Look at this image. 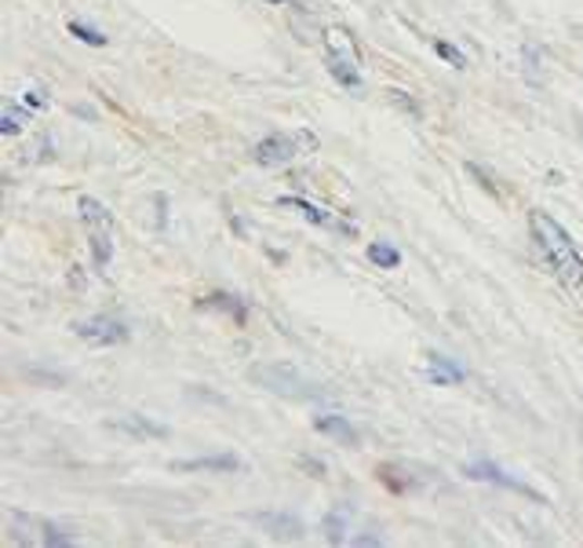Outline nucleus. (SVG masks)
<instances>
[{
	"label": "nucleus",
	"instance_id": "obj_1",
	"mask_svg": "<svg viewBox=\"0 0 583 548\" xmlns=\"http://www.w3.org/2000/svg\"><path fill=\"white\" fill-rule=\"evenodd\" d=\"M529 227H532V238H536V248L547 256L550 271H555L566 285L576 289L583 282V253L576 248V242H572V234L555 216L540 213V208L529 216Z\"/></svg>",
	"mask_w": 583,
	"mask_h": 548
},
{
	"label": "nucleus",
	"instance_id": "obj_2",
	"mask_svg": "<svg viewBox=\"0 0 583 548\" xmlns=\"http://www.w3.org/2000/svg\"><path fill=\"white\" fill-rule=\"evenodd\" d=\"M80 224L88 227V245H92V267L99 275L109 271L114 264V242H117V227H114V213L99 202V197H80L77 202Z\"/></svg>",
	"mask_w": 583,
	"mask_h": 548
},
{
	"label": "nucleus",
	"instance_id": "obj_3",
	"mask_svg": "<svg viewBox=\"0 0 583 548\" xmlns=\"http://www.w3.org/2000/svg\"><path fill=\"white\" fill-rule=\"evenodd\" d=\"M321 146V139L314 128H296V132H270L252 146V162L263 168H277L296 162L299 154H314Z\"/></svg>",
	"mask_w": 583,
	"mask_h": 548
},
{
	"label": "nucleus",
	"instance_id": "obj_4",
	"mask_svg": "<svg viewBox=\"0 0 583 548\" xmlns=\"http://www.w3.org/2000/svg\"><path fill=\"white\" fill-rule=\"evenodd\" d=\"M252 381H259L267 392H274L281 398H296V403H310V398H321L318 384H310L303 373H296L292 366H252Z\"/></svg>",
	"mask_w": 583,
	"mask_h": 548
},
{
	"label": "nucleus",
	"instance_id": "obj_5",
	"mask_svg": "<svg viewBox=\"0 0 583 548\" xmlns=\"http://www.w3.org/2000/svg\"><path fill=\"white\" fill-rule=\"evenodd\" d=\"M74 336H80L85 344H95V347H117L132 336L125 318L117 315H92V318H80L74 322Z\"/></svg>",
	"mask_w": 583,
	"mask_h": 548
},
{
	"label": "nucleus",
	"instance_id": "obj_6",
	"mask_svg": "<svg viewBox=\"0 0 583 548\" xmlns=\"http://www.w3.org/2000/svg\"><path fill=\"white\" fill-rule=\"evenodd\" d=\"M281 208H292V213H299L307 219V224H314V227H332L336 234H347V238H354L358 234V227L354 224H347V219H336L328 213V208H321L314 202H307V197H281L277 202Z\"/></svg>",
	"mask_w": 583,
	"mask_h": 548
},
{
	"label": "nucleus",
	"instance_id": "obj_7",
	"mask_svg": "<svg viewBox=\"0 0 583 548\" xmlns=\"http://www.w3.org/2000/svg\"><path fill=\"white\" fill-rule=\"evenodd\" d=\"M172 472H216V475H234L245 472V461L237 454H205V457H186V461H172Z\"/></svg>",
	"mask_w": 583,
	"mask_h": 548
},
{
	"label": "nucleus",
	"instance_id": "obj_8",
	"mask_svg": "<svg viewBox=\"0 0 583 548\" xmlns=\"http://www.w3.org/2000/svg\"><path fill=\"white\" fill-rule=\"evenodd\" d=\"M464 475H467V480H478V483H496V486H507V490L529 494L532 501H544V494L529 490L526 483H521V480H515V475H507L504 468H496V464H485V461H478V464H467V468H464Z\"/></svg>",
	"mask_w": 583,
	"mask_h": 548
},
{
	"label": "nucleus",
	"instance_id": "obj_9",
	"mask_svg": "<svg viewBox=\"0 0 583 548\" xmlns=\"http://www.w3.org/2000/svg\"><path fill=\"white\" fill-rule=\"evenodd\" d=\"M200 311H216V315H223L230 318L234 326H245L248 322V304L241 301L237 293H226V289H216V293H208L205 301H197Z\"/></svg>",
	"mask_w": 583,
	"mask_h": 548
},
{
	"label": "nucleus",
	"instance_id": "obj_10",
	"mask_svg": "<svg viewBox=\"0 0 583 548\" xmlns=\"http://www.w3.org/2000/svg\"><path fill=\"white\" fill-rule=\"evenodd\" d=\"M109 428H117V432H125V435H135V438H165L168 435V424L150 421L143 413H125V417H117V421H109Z\"/></svg>",
	"mask_w": 583,
	"mask_h": 548
},
{
	"label": "nucleus",
	"instance_id": "obj_11",
	"mask_svg": "<svg viewBox=\"0 0 583 548\" xmlns=\"http://www.w3.org/2000/svg\"><path fill=\"white\" fill-rule=\"evenodd\" d=\"M314 432L328 435L332 443H344V446H354L358 443V428L339 413H321L314 417Z\"/></svg>",
	"mask_w": 583,
	"mask_h": 548
},
{
	"label": "nucleus",
	"instance_id": "obj_12",
	"mask_svg": "<svg viewBox=\"0 0 583 548\" xmlns=\"http://www.w3.org/2000/svg\"><path fill=\"white\" fill-rule=\"evenodd\" d=\"M350 515H354V505L350 501H339L332 512L325 515V523H321V531H325V537L332 545H347L350 541Z\"/></svg>",
	"mask_w": 583,
	"mask_h": 548
},
{
	"label": "nucleus",
	"instance_id": "obj_13",
	"mask_svg": "<svg viewBox=\"0 0 583 548\" xmlns=\"http://www.w3.org/2000/svg\"><path fill=\"white\" fill-rule=\"evenodd\" d=\"M325 48H328V55H336V59H344V63L361 66V48H358L354 37L347 34V29H339V26L325 29Z\"/></svg>",
	"mask_w": 583,
	"mask_h": 548
},
{
	"label": "nucleus",
	"instance_id": "obj_14",
	"mask_svg": "<svg viewBox=\"0 0 583 548\" xmlns=\"http://www.w3.org/2000/svg\"><path fill=\"white\" fill-rule=\"evenodd\" d=\"M259 523L267 526L270 534L281 537V541H296V537H303V523L296 520V515H277V512H259L256 515Z\"/></svg>",
	"mask_w": 583,
	"mask_h": 548
},
{
	"label": "nucleus",
	"instance_id": "obj_15",
	"mask_svg": "<svg viewBox=\"0 0 583 548\" xmlns=\"http://www.w3.org/2000/svg\"><path fill=\"white\" fill-rule=\"evenodd\" d=\"M29 122H34V110H29L26 103L8 99L4 110H0V136H18Z\"/></svg>",
	"mask_w": 583,
	"mask_h": 548
},
{
	"label": "nucleus",
	"instance_id": "obj_16",
	"mask_svg": "<svg viewBox=\"0 0 583 548\" xmlns=\"http://www.w3.org/2000/svg\"><path fill=\"white\" fill-rule=\"evenodd\" d=\"M427 373H430V381H435V384H456V381H464V366L452 362V358H445V355H438V352L427 355Z\"/></svg>",
	"mask_w": 583,
	"mask_h": 548
},
{
	"label": "nucleus",
	"instance_id": "obj_17",
	"mask_svg": "<svg viewBox=\"0 0 583 548\" xmlns=\"http://www.w3.org/2000/svg\"><path fill=\"white\" fill-rule=\"evenodd\" d=\"M325 69L336 77V85L347 88V92H361V88H365V81H361V69L354 63H344V59H336V55H325Z\"/></svg>",
	"mask_w": 583,
	"mask_h": 548
},
{
	"label": "nucleus",
	"instance_id": "obj_18",
	"mask_svg": "<svg viewBox=\"0 0 583 548\" xmlns=\"http://www.w3.org/2000/svg\"><path fill=\"white\" fill-rule=\"evenodd\" d=\"M55 139H52V132H40L34 143L26 146V154H23V162H29V165H48V162H55Z\"/></svg>",
	"mask_w": 583,
	"mask_h": 548
},
{
	"label": "nucleus",
	"instance_id": "obj_19",
	"mask_svg": "<svg viewBox=\"0 0 583 548\" xmlns=\"http://www.w3.org/2000/svg\"><path fill=\"white\" fill-rule=\"evenodd\" d=\"M368 264L384 267V271H398V267H401V253L390 242H372L368 245Z\"/></svg>",
	"mask_w": 583,
	"mask_h": 548
},
{
	"label": "nucleus",
	"instance_id": "obj_20",
	"mask_svg": "<svg viewBox=\"0 0 583 548\" xmlns=\"http://www.w3.org/2000/svg\"><path fill=\"white\" fill-rule=\"evenodd\" d=\"M66 29L77 37L80 44H92V48H106V44H109V37H106V34H99V29H95V26H88V23H77V18H69Z\"/></svg>",
	"mask_w": 583,
	"mask_h": 548
},
{
	"label": "nucleus",
	"instance_id": "obj_21",
	"mask_svg": "<svg viewBox=\"0 0 583 548\" xmlns=\"http://www.w3.org/2000/svg\"><path fill=\"white\" fill-rule=\"evenodd\" d=\"M40 526H44V534L37 537L40 545H52V548H55V545H77V537L66 534L63 526H55V523H40Z\"/></svg>",
	"mask_w": 583,
	"mask_h": 548
},
{
	"label": "nucleus",
	"instance_id": "obj_22",
	"mask_svg": "<svg viewBox=\"0 0 583 548\" xmlns=\"http://www.w3.org/2000/svg\"><path fill=\"white\" fill-rule=\"evenodd\" d=\"M390 99H394V106H398V110H405V114L412 117V122H424V106H419L412 95L401 92V88H390Z\"/></svg>",
	"mask_w": 583,
	"mask_h": 548
},
{
	"label": "nucleus",
	"instance_id": "obj_23",
	"mask_svg": "<svg viewBox=\"0 0 583 548\" xmlns=\"http://www.w3.org/2000/svg\"><path fill=\"white\" fill-rule=\"evenodd\" d=\"M435 52H438V59H445V63H449L452 69H464V66H467V55L459 52L456 44H449V41H435Z\"/></svg>",
	"mask_w": 583,
	"mask_h": 548
},
{
	"label": "nucleus",
	"instance_id": "obj_24",
	"mask_svg": "<svg viewBox=\"0 0 583 548\" xmlns=\"http://www.w3.org/2000/svg\"><path fill=\"white\" fill-rule=\"evenodd\" d=\"M23 103H26L29 110H34V114H37V110H44V106H48V95H44V88H26Z\"/></svg>",
	"mask_w": 583,
	"mask_h": 548
},
{
	"label": "nucleus",
	"instance_id": "obj_25",
	"mask_svg": "<svg viewBox=\"0 0 583 548\" xmlns=\"http://www.w3.org/2000/svg\"><path fill=\"white\" fill-rule=\"evenodd\" d=\"M467 173H470V176H478V183H481V187H485V191H489V194H500V187H496V183H492V179L485 176V168H481V165H475V162H470V165H467Z\"/></svg>",
	"mask_w": 583,
	"mask_h": 548
},
{
	"label": "nucleus",
	"instance_id": "obj_26",
	"mask_svg": "<svg viewBox=\"0 0 583 548\" xmlns=\"http://www.w3.org/2000/svg\"><path fill=\"white\" fill-rule=\"evenodd\" d=\"M350 545H384V537H376V534H358V537H350Z\"/></svg>",
	"mask_w": 583,
	"mask_h": 548
},
{
	"label": "nucleus",
	"instance_id": "obj_27",
	"mask_svg": "<svg viewBox=\"0 0 583 548\" xmlns=\"http://www.w3.org/2000/svg\"><path fill=\"white\" fill-rule=\"evenodd\" d=\"M299 464H307V468H310V475H325V464L310 461V457H299Z\"/></svg>",
	"mask_w": 583,
	"mask_h": 548
},
{
	"label": "nucleus",
	"instance_id": "obj_28",
	"mask_svg": "<svg viewBox=\"0 0 583 548\" xmlns=\"http://www.w3.org/2000/svg\"><path fill=\"white\" fill-rule=\"evenodd\" d=\"M263 4H296V0H263Z\"/></svg>",
	"mask_w": 583,
	"mask_h": 548
}]
</instances>
